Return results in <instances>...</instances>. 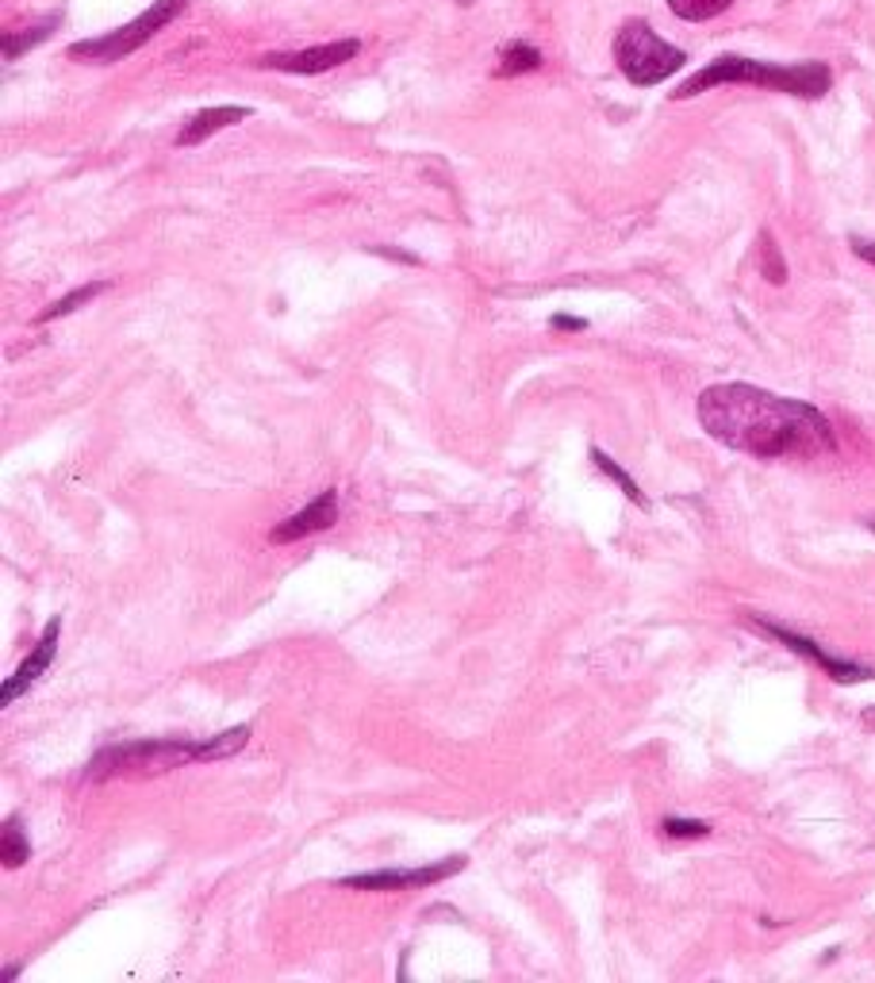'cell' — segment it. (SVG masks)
<instances>
[{"label":"cell","instance_id":"cell-8","mask_svg":"<svg viewBox=\"0 0 875 983\" xmlns=\"http://www.w3.org/2000/svg\"><path fill=\"white\" fill-rule=\"evenodd\" d=\"M757 622H760V630H765V634H772L775 642H783V645H788V650H795L798 657H810L814 665H821V669H826L829 677L837 680V684H856V680L875 677V672L867 669V665L841 662V657H833V653H826L818 642H810V637L795 634V630H788V627H775V622H768V619H757Z\"/></svg>","mask_w":875,"mask_h":983},{"label":"cell","instance_id":"cell-1","mask_svg":"<svg viewBox=\"0 0 875 983\" xmlns=\"http://www.w3.org/2000/svg\"><path fill=\"white\" fill-rule=\"evenodd\" d=\"M699 423L714 442L760 461L818 457L837 449L833 426L818 408L742 381L707 388L699 396Z\"/></svg>","mask_w":875,"mask_h":983},{"label":"cell","instance_id":"cell-16","mask_svg":"<svg viewBox=\"0 0 875 983\" xmlns=\"http://www.w3.org/2000/svg\"><path fill=\"white\" fill-rule=\"evenodd\" d=\"M108 289V284L104 281H93V284H81V289H73L70 296H62V300H55V304L47 307V312L39 315V323H50V319H62V315H70V312H78V307H85L89 300H96L101 296V292Z\"/></svg>","mask_w":875,"mask_h":983},{"label":"cell","instance_id":"cell-10","mask_svg":"<svg viewBox=\"0 0 875 983\" xmlns=\"http://www.w3.org/2000/svg\"><path fill=\"white\" fill-rule=\"evenodd\" d=\"M335 519H338V492L335 488H327V492H319V496H315L304 512H296V515H289V519L277 523V527L269 530V542H277V546L300 542V538L327 530Z\"/></svg>","mask_w":875,"mask_h":983},{"label":"cell","instance_id":"cell-7","mask_svg":"<svg viewBox=\"0 0 875 983\" xmlns=\"http://www.w3.org/2000/svg\"><path fill=\"white\" fill-rule=\"evenodd\" d=\"M465 857H446L438 865L427 868H381V873H361V876H346L342 888H358V891H404V888H430V883H442L446 876L462 873Z\"/></svg>","mask_w":875,"mask_h":983},{"label":"cell","instance_id":"cell-13","mask_svg":"<svg viewBox=\"0 0 875 983\" xmlns=\"http://www.w3.org/2000/svg\"><path fill=\"white\" fill-rule=\"evenodd\" d=\"M541 66V50L534 43H508L500 50V78H518V73H534Z\"/></svg>","mask_w":875,"mask_h":983},{"label":"cell","instance_id":"cell-6","mask_svg":"<svg viewBox=\"0 0 875 983\" xmlns=\"http://www.w3.org/2000/svg\"><path fill=\"white\" fill-rule=\"evenodd\" d=\"M358 50H361V39L315 43V47H304V50H273V55H261L258 66L281 73H300V78H315V73H327L335 66L358 58Z\"/></svg>","mask_w":875,"mask_h":983},{"label":"cell","instance_id":"cell-2","mask_svg":"<svg viewBox=\"0 0 875 983\" xmlns=\"http://www.w3.org/2000/svg\"><path fill=\"white\" fill-rule=\"evenodd\" d=\"M719 85H757V89H772V93H791L803 96V101H818V96L829 93L833 85V70L826 62H795V66H775V62H757V58H742V55H722L714 58L711 66L688 78L680 89H676V101H688V96H699L707 89Z\"/></svg>","mask_w":875,"mask_h":983},{"label":"cell","instance_id":"cell-3","mask_svg":"<svg viewBox=\"0 0 875 983\" xmlns=\"http://www.w3.org/2000/svg\"><path fill=\"white\" fill-rule=\"evenodd\" d=\"M615 62L626 73V81L649 89V85H661L673 73H680L688 66V55L680 47H673L668 39H661L645 20H630L615 35Z\"/></svg>","mask_w":875,"mask_h":983},{"label":"cell","instance_id":"cell-14","mask_svg":"<svg viewBox=\"0 0 875 983\" xmlns=\"http://www.w3.org/2000/svg\"><path fill=\"white\" fill-rule=\"evenodd\" d=\"M0 857H4V868H20L32 861V845H27L24 830H20V818H9L4 822V834H0Z\"/></svg>","mask_w":875,"mask_h":983},{"label":"cell","instance_id":"cell-11","mask_svg":"<svg viewBox=\"0 0 875 983\" xmlns=\"http://www.w3.org/2000/svg\"><path fill=\"white\" fill-rule=\"evenodd\" d=\"M250 116H254V108H243V104H219V108H203V112H196L185 127H180L177 147H200L203 139L219 134L223 127L243 124V119H250Z\"/></svg>","mask_w":875,"mask_h":983},{"label":"cell","instance_id":"cell-25","mask_svg":"<svg viewBox=\"0 0 875 983\" xmlns=\"http://www.w3.org/2000/svg\"><path fill=\"white\" fill-rule=\"evenodd\" d=\"M867 527H872V530H875V519H867Z\"/></svg>","mask_w":875,"mask_h":983},{"label":"cell","instance_id":"cell-18","mask_svg":"<svg viewBox=\"0 0 875 983\" xmlns=\"http://www.w3.org/2000/svg\"><path fill=\"white\" fill-rule=\"evenodd\" d=\"M55 27H58V16H50L47 24L32 27V32H24V35H4V58H9V62H12V58H16L20 50H32L35 43L47 39V35L55 32Z\"/></svg>","mask_w":875,"mask_h":983},{"label":"cell","instance_id":"cell-17","mask_svg":"<svg viewBox=\"0 0 875 983\" xmlns=\"http://www.w3.org/2000/svg\"><path fill=\"white\" fill-rule=\"evenodd\" d=\"M734 0H668V9L680 20H691V24H703V20H714L730 9Z\"/></svg>","mask_w":875,"mask_h":983},{"label":"cell","instance_id":"cell-9","mask_svg":"<svg viewBox=\"0 0 875 983\" xmlns=\"http://www.w3.org/2000/svg\"><path fill=\"white\" fill-rule=\"evenodd\" d=\"M58 634H62V619H50L47 630H43V637L35 642V650L27 653V662L20 665L16 672H12L9 680H4V688H0V703L9 707V703H16L24 692H32L35 680L43 677V672L50 669V662H55V650H58Z\"/></svg>","mask_w":875,"mask_h":983},{"label":"cell","instance_id":"cell-23","mask_svg":"<svg viewBox=\"0 0 875 983\" xmlns=\"http://www.w3.org/2000/svg\"><path fill=\"white\" fill-rule=\"evenodd\" d=\"M373 250H376V254H384V258L407 261V266H415V261H419V258H415V254H399V250H388V246H373Z\"/></svg>","mask_w":875,"mask_h":983},{"label":"cell","instance_id":"cell-15","mask_svg":"<svg viewBox=\"0 0 875 983\" xmlns=\"http://www.w3.org/2000/svg\"><path fill=\"white\" fill-rule=\"evenodd\" d=\"M592 461L599 465V472H607V477L615 480L618 488H622L626 500H633V504H638V507H649V500H645V492H641V488H638V480H633L630 472H626L622 465L615 461V457L603 454V449H592Z\"/></svg>","mask_w":875,"mask_h":983},{"label":"cell","instance_id":"cell-4","mask_svg":"<svg viewBox=\"0 0 875 983\" xmlns=\"http://www.w3.org/2000/svg\"><path fill=\"white\" fill-rule=\"evenodd\" d=\"M200 741L185 738H154V741H127V746L101 749L89 764V780H112V776H158V772L180 769V764L196 761Z\"/></svg>","mask_w":875,"mask_h":983},{"label":"cell","instance_id":"cell-24","mask_svg":"<svg viewBox=\"0 0 875 983\" xmlns=\"http://www.w3.org/2000/svg\"><path fill=\"white\" fill-rule=\"evenodd\" d=\"M864 723H867V726H875V707H872V711H864Z\"/></svg>","mask_w":875,"mask_h":983},{"label":"cell","instance_id":"cell-12","mask_svg":"<svg viewBox=\"0 0 875 983\" xmlns=\"http://www.w3.org/2000/svg\"><path fill=\"white\" fill-rule=\"evenodd\" d=\"M246 741H250V726H231V730L215 734V738L200 741V749H196V761H228V757L243 753Z\"/></svg>","mask_w":875,"mask_h":983},{"label":"cell","instance_id":"cell-19","mask_svg":"<svg viewBox=\"0 0 875 983\" xmlns=\"http://www.w3.org/2000/svg\"><path fill=\"white\" fill-rule=\"evenodd\" d=\"M760 273H765L772 284L788 281V266H783L780 250H775V243H772V235H768V231L760 235Z\"/></svg>","mask_w":875,"mask_h":983},{"label":"cell","instance_id":"cell-20","mask_svg":"<svg viewBox=\"0 0 875 983\" xmlns=\"http://www.w3.org/2000/svg\"><path fill=\"white\" fill-rule=\"evenodd\" d=\"M665 830L668 838H707L711 834V827L707 822H699V818H665Z\"/></svg>","mask_w":875,"mask_h":983},{"label":"cell","instance_id":"cell-21","mask_svg":"<svg viewBox=\"0 0 875 983\" xmlns=\"http://www.w3.org/2000/svg\"><path fill=\"white\" fill-rule=\"evenodd\" d=\"M553 327L557 331H587V319H580V315H553Z\"/></svg>","mask_w":875,"mask_h":983},{"label":"cell","instance_id":"cell-22","mask_svg":"<svg viewBox=\"0 0 875 983\" xmlns=\"http://www.w3.org/2000/svg\"><path fill=\"white\" fill-rule=\"evenodd\" d=\"M852 250H856L860 258L872 261V266H875V243H867V238H852Z\"/></svg>","mask_w":875,"mask_h":983},{"label":"cell","instance_id":"cell-5","mask_svg":"<svg viewBox=\"0 0 875 983\" xmlns=\"http://www.w3.org/2000/svg\"><path fill=\"white\" fill-rule=\"evenodd\" d=\"M185 4L188 0H154V4H150L142 16H135L131 24L116 27V32H108V35H96V39L73 43L70 58L73 62H93V66L119 62V58H127V55H135L139 47H147V43L154 39L162 27H170Z\"/></svg>","mask_w":875,"mask_h":983}]
</instances>
